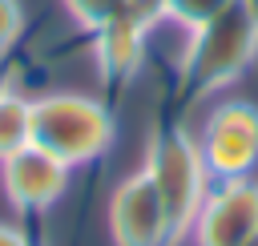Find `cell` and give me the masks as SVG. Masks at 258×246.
I'll list each match as a JSON object with an SVG mask.
<instances>
[{"mask_svg": "<svg viewBox=\"0 0 258 246\" xmlns=\"http://www.w3.org/2000/svg\"><path fill=\"white\" fill-rule=\"evenodd\" d=\"M258 56V20L234 0L226 12L206 20L189 32L181 65H177V89H173V117L194 109L198 101L214 97L218 89L234 85Z\"/></svg>", "mask_w": 258, "mask_h": 246, "instance_id": "1", "label": "cell"}, {"mask_svg": "<svg viewBox=\"0 0 258 246\" xmlns=\"http://www.w3.org/2000/svg\"><path fill=\"white\" fill-rule=\"evenodd\" d=\"M141 169L149 173V181L161 198V214H165L161 246H181L194 230V218H198L206 194H210V173H206L198 137L181 125V117L157 113L149 121Z\"/></svg>", "mask_w": 258, "mask_h": 246, "instance_id": "2", "label": "cell"}, {"mask_svg": "<svg viewBox=\"0 0 258 246\" xmlns=\"http://www.w3.org/2000/svg\"><path fill=\"white\" fill-rule=\"evenodd\" d=\"M117 133L113 109L85 93H44L32 101V145L64 161L69 169L109 153Z\"/></svg>", "mask_w": 258, "mask_h": 246, "instance_id": "3", "label": "cell"}, {"mask_svg": "<svg viewBox=\"0 0 258 246\" xmlns=\"http://www.w3.org/2000/svg\"><path fill=\"white\" fill-rule=\"evenodd\" d=\"M198 149H202L210 181L254 177V169H258V109L250 101L218 105L198 133Z\"/></svg>", "mask_w": 258, "mask_h": 246, "instance_id": "4", "label": "cell"}, {"mask_svg": "<svg viewBox=\"0 0 258 246\" xmlns=\"http://www.w3.org/2000/svg\"><path fill=\"white\" fill-rule=\"evenodd\" d=\"M0 190L20 218L44 222L69 190V165L28 141L24 149H16L12 157L0 161Z\"/></svg>", "mask_w": 258, "mask_h": 246, "instance_id": "5", "label": "cell"}, {"mask_svg": "<svg viewBox=\"0 0 258 246\" xmlns=\"http://www.w3.org/2000/svg\"><path fill=\"white\" fill-rule=\"evenodd\" d=\"M258 230V181H210V194L194 218V246H242Z\"/></svg>", "mask_w": 258, "mask_h": 246, "instance_id": "6", "label": "cell"}, {"mask_svg": "<svg viewBox=\"0 0 258 246\" xmlns=\"http://www.w3.org/2000/svg\"><path fill=\"white\" fill-rule=\"evenodd\" d=\"M109 234H113V246H161L165 214L145 169H133L129 177L117 181L109 198Z\"/></svg>", "mask_w": 258, "mask_h": 246, "instance_id": "7", "label": "cell"}, {"mask_svg": "<svg viewBox=\"0 0 258 246\" xmlns=\"http://www.w3.org/2000/svg\"><path fill=\"white\" fill-rule=\"evenodd\" d=\"M230 4H234V0H165L161 20H169V24L185 28V32H194V28H202L206 20H214L218 12H226Z\"/></svg>", "mask_w": 258, "mask_h": 246, "instance_id": "8", "label": "cell"}, {"mask_svg": "<svg viewBox=\"0 0 258 246\" xmlns=\"http://www.w3.org/2000/svg\"><path fill=\"white\" fill-rule=\"evenodd\" d=\"M125 0H64V8H69V16L85 28V32H93V28H101L117 8H121Z\"/></svg>", "mask_w": 258, "mask_h": 246, "instance_id": "9", "label": "cell"}, {"mask_svg": "<svg viewBox=\"0 0 258 246\" xmlns=\"http://www.w3.org/2000/svg\"><path fill=\"white\" fill-rule=\"evenodd\" d=\"M24 32V4L20 0H0V56L20 40Z\"/></svg>", "mask_w": 258, "mask_h": 246, "instance_id": "10", "label": "cell"}, {"mask_svg": "<svg viewBox=\"0 0 258 246\" xmlns=\"http://www.w3.org/2000/svg\"><path fill=\"white\" fill-rule=\"evenodd\" d=\"M0 246H32V238H28L24 230H16V226L0 222Z\"/></svg>", "mask_w": 258, "mask_h": 246, "instance_id": "11", "label": "cell"}, {"mask_svg": "<svg viewBox=\"0 0 258 246\" xmlns=\"http://www.w3.org/2000/svg\"><path fill=\"white\" fill-rule=\"evenodd\" d=\"M242 8H246V12L254 16V20H258V0H242Z\"/></svg>", "mask_w": 258, "mask_h": 246, "instance_id": "12", "label": "cell"}, {"mask_svg": "<svg viewBox=\"0 0 258 246\" xmlns=\"http://www.w3.org/2000/svg\"><path fill=\"white\" fill-rule=\"evenodd\" d=\"M242 246H258V230H254V234H250V238H246Z\"/></svg>", "mask_w": 258, "mask_h": 246, "instance_id": "13", "label": "cell"}]
</instances>
